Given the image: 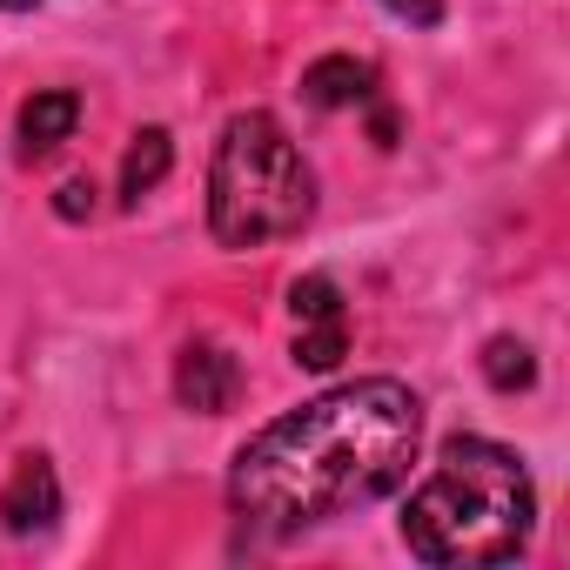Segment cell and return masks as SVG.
Listing matches in <instances>:
<instances>
[{"label": "cell", "mask_w": 570, "mask_h": 570, "mask_svg": "<svg viewBox=\"0 0 570 570\" xmlns=\"http://www.w3.org/2000/svg\"><path fill=\"white\" fill-rule=\"evenodd\" d=\"M423 443V396L396 376L336 383L255 430L228 463V510L255 530H309L390 497Z\"/></svg>", "instance_id": "obj_1"}, {"label": "cell", "mask_w": 570, "mask_h": 570, "mask_svg": "<svg viewBox=\"0 0 570 570\" xmlns=\"http://www.w3.org/2000/svg\"><path fill=\"white\" fill-rule=\"evenodd\" d=\"M537 530V483L517 450L490 436H450L436 470L403 503L410 557L436 570H490L510 563Z\"/></svg>", "instance_id": "obj_2"}, {"label": "cell", "mask_w": 570, "mask_h": 570, "mask_svg": "<svg viewBox=\"0 0 570 570\" xmlns=\"http://www.w3.org/2000/svg\"><path fill=\"white\" fill-rule=\"evenodd\" d=\"M316 215V168L289 141L275 115L248 108L222 128L208 161V228L222 248H262L282 235H303Z\"/></svg>", "instance_id": "obj_3"}, {"label": "cell", "mask_w": 570, "mask_h": 570, "mask_svg": "<svg viewBox=\"0 0 570 570\" xmlns=\"http://www.w3.org/2000/svg\"><path fill=\"white\" fill-rule=\"evenodd\" d=\"M289 323H296V363L303 370H336L350 356V316H343V289L330 275H303L289 282Z\"/></svg>", "instance_id": "obj_4"}, {"label": "cell", "mask_w": 570, "mask_h": 570, "mask_svg": "<svg viewBox=\"0 0 570 570\" xmlns=\"http://www.w3.org/2000/svg\"><path fill=\"white\" fill-rule=\"evenodd\" d=\"M235 396H242V363H235V350L228 343H188L181 356H175V403L181 410H195V416H222V410H235Z\"/></svg>", "instance_id": "obj_5"}, {"label": "cell", "mask_w": 570, "mask_h": 570, "mask_svg": "<svg viewBox=\"0 0 570 570\" xmlns=\"http://www.w3.org/2000/svg\"><path fill=\"white\" fill-rule=\"evenodd\" d=\"M61 517V476L48 456H21L14 476L0 483V523H8L14 537H35Z\"/></svg>", "instance_id": "obj_6"}, {"label": "cell", "mask_w": 570, "mask_h": 570, "mask_svg": "<svg viewBox=\"0 0 570 570\" xmlns=\"http://www.w3.org/2000/svg\"><path fill=\"white\" fill-rule=\"evenodd\" d=\"M21 161H48L75 128H81V95L75 88H41L21 101Z\"/></svg>", "instance_id": "obj_7"}, {"label": "cell", "mask_w": 570, "mask_h": 570, "mask_svg": "<svg viewBox=\"0 0 570 570\" xmlns=\"http://www.w3.org/2000/svg\"><path fill=\"white\" fill-rule=\"evenodd\" d=\"M370 95H376V68L356 61V55H323V61L303 75V101L323 108V115H336V108H363Z\"/></svg>", "instance_id": "obj_8"}, {"label": "cell", "mask_w": 570, "mask_h": 570, "mask_svg": "<svg viewBox=\"0 0 570 570\" xmlns=\"http://www.w3.org/2000/svg\"><path fill=\"white\" fill-rule=\"evenodd\" d=\"M168 168H175V135L168 128H141L128 141V155H121V202L141 208V195H155L168 181Z\"/></svg>", "instance_id": "obj_9"}, {"label": "cell", "mask_w": 570, "mask_h": 570, "mask_svg": "<svg viewBox=\"0 0 570 570\" xmlns=\"http://www.w3.org/2000/svg\"><path fill=\"white\" fill-rule=\"evenodd\" d=\"M483 376H490V390H503V396L530 390V383H537V356H530V343H517V336H490V343H483Z\"/></svg>", "instance_id": "obj_10"}, {"label": "cell", "mask_w": 570, "mask_h": 570, "mask_svg": "<svg viewBox=\"0 0 570 570\" xmlns=\"http://www.w3.org/2000/svg\"><path fill=\"white\" fill-rule=\"evenodd\" d=\"M55 208H61V222H81V215H95V181H88V175H75V181H61V195H55Z\"/></svg>", "instance_id": "obj_11"}, {"label": "cell", "mask_w": 570, "mask_h": 570, "mask_svg": "<svg viewBox=\"0 0 570 570\" xmlns=\"http://www.w3.org/2000/svg\"><path fill=\"white\" fill-rule=\"evenodd\" d=\"M383 8H390L396 21H410V28H436V21H443V0H383Z\"/></svg>", "instance_id": "obj_12"}, {"label": "cell", "mask_w": 570, "mask_h": 570, "mask_svg": "<svg viewBox=\"0 0 570 570\" xmlns=\"http://www.w3.org/2000/svg\"><path fill=\"white\" fill-rule=\"evenodd\" d=\"M28 8H41V0H0V14H28Z\"/></svg>", "instance_id": "obj_13"}]
</instances>
